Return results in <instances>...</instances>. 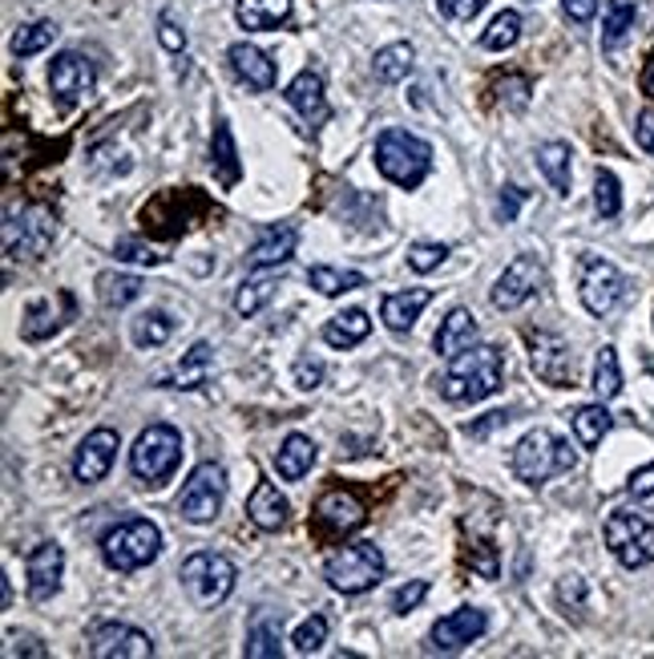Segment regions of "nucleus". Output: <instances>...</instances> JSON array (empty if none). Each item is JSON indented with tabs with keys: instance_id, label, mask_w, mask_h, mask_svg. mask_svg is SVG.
Wrapping results in <instances>:
<instances>
[{
	"instance_id": "nucleus-1",
	"label": "nucleus",
	"mask_w": 654,
	"mask_h": 659,
	"mask_svg": "<svg viewBox=\"0 0 654 659\" xmlns=\"http://www.w3.org/2000/svg\"><path fill=\"white\" fill-rule=\"evenodd\" d=\"M506 381V361L494 344H473V349L457 352L448 373L441 376V397L453 405H477V400L494 397Z\"/></svg>"
},
{
	"instance_id": "nucleus-2",
	"label": "nucleus",
	"mask_w": 654,
	"mask_h": 659,
	"mask_svg": "<svg viewBox=\"0 0 654 659\" xmlns=\"http://www.w3.org/2000/svg\"><path fill=\"white\" fill-rule=\"evenodd\" d=\"M578 465V453L569 446L566 437L550 433V429H530L513 446V458H509V470L513 477L525 485H545L557 473H569Z\"/></svg>"
},
{
	"instance_id": "nucleus-3",
	"label": "nucleus",
	"mask_w": 654,
	"mask_h": 659,
	"mask_svg": "<svg viewBox=\"0 0 654 659\" xmlns=\"http://www.w3.org/2000/svg\"><path fill=\"white\" fill-rule=\"evenodd\" d=\"M376 171L396 187H420L432 171V146L408 130H384L376 138Z\"/></svg>"
},
{
	"instance_id": "nucleus-4",
	"label": "nucleus",
	"mask_w": 654,
	"mask_h": 659,
	"mask_svg": "<svg viewBox=\"0 0 654 659\" xmlns=\"http://www.w3.org/2000/svg\"><path fill=\"white\" fill-rule=\"evenodd\" d=\"M162 550V530L146 518H130V523H118L101 535V559L106 567L118 574H134L142 567L158 559Z\"/></svg>"
},
{
	"instance_id": "nucleus-5",
	"label": "nucleus",
	"mask_w": 654,
	"mask_h": 659,
	"mask_svg": "<svg viewBox=\"0 0 654 659\" xmlns=\"http://www.w3.org/2000/svg\"><path fill=\"white\" fill-rule=\"evenodd\" d=\"M182 461V433L174 425H149L130 449V470L137 482L162 485Z\"/></svg>"
},
{
	"instance_id": "nucleus-6",
	"label": "nucleus",
	"mask_w": 654,
	"mask_h": 659,
	"mask_svg": "<svg viewBox=\"0 0 654 659\" xmlns=\"http://www.w3.org/2000/svg\"><path fill=\"white\" fill-rule=\"evenodd\" d=\"M235 562L214 550H198L182 562V586L190 603L202 611H214L231 591H235Z\"/></svg>"
},
{
	"instance_id": "nucleus-7",
	"label": "nucleus",
	"mask_w": 654,
	"mask_h": 659,
	"mask_svg": "<svg viewBox=\"0 0 654 659\" xmlns=\"http://www.w3.org/2000/svg\"><path fill=\"white\" fill-rule=\"evenodd\" d=\"M384 574V554L376 542H352V547H340L323 567V579L332 583V591L340 595H364L372 586L380 583Z\"/></svg>"
},
{
	"instance_id": "nucleus-8",
	"label": "nucleus",
	"mask_w": 654,
	"mask_h": 659,
	"mask_svg": "<svg viewBox=\"0 0 654 659\" xmlns=\"http://www.w3.org/2000/svg\"><path fill=\"white\" fill-rule=\"evenodd\" d=\"M606 547L627 571H639L646 562H654V526L646 518L630 510H614L606 518Z\"/></svg>"
},
{
	"instance_id": "nucleus-9",
	"label": "nucleus",
	"mask_w": 654,
	"mask_h": 659,
	"mask_svg": "<svg viewBox=\"0 0 654 659\" xmlns=\"http://www.w3.org/2000/svg\"><path fill=\"white\" fill-rule=\"evenodd\" d=\"M226 498V473L214 461H202L190 477H186L182 494H178V514L186 523H214Z\"/></svg>"
},
{
	"instance_id": "nucleus-10",
	"label": "nucleus",
	"mask_w": 654,
	"mask_h": 659,
	"mask_svg": "<svg viewBox=\"0 0 654 659\" xmlns=\"http://www.w3.org/2000/svg\"><path fill=\"white\" fill-rule=\"evenodd\" d=\"M581 304L590 316H606V311L618 308V299L627 292V279L610 260H598V255H581V279H578Z\"/></svg>"
},
{
	"instance_id": "nucleus-11",
	"label": "nucleus",
	"mask_w": 654,
	"mask_h": 659,
	"mask_svg": "<svg viewBox=\"0 0 654 659\" xmlns=\"http://www.w3.org/2000/svg\"><path fill=\"white\" fill-rule=\"evenodd\" d=\"M530 364L537 381L554 388H574L578 385V361H574V349L566 340L554 337V332H537L530 337Z\"/></svg>"
},
{
	"instance_id": "nucleus-12",
	"label": "nucleus",
	"mask_w": 654,
	"mask_h": 659,
	"mask_svg": "<svg viewBox=\"0 0 654 659\" xmlns=\"http://www.w3.org/2000/svg\"><path fill=\"white\" fill-rule=\"evenodd\" d=\"M93 86H98V69H93V62L89 57H81V53H57L49 65V89L53 98H57V106H65V110H74L77 101L89 98L93 94Z\"/></svg>"
},
{
	"instance_id": "nucleus-13",
	"label": "nucleus",
	"mask_w": 654,
	"mask_h": 659,
	"mask_svg": "<svg viewBox=\"0 0 654 659\" xmlns=\"http://www.w3.org/2000/svg\"><path fill=\"white\" fill-rule=\"evenodd\" d=\"M89 656L93 659H149L154 639L130 623H93L89 627Z\"/></svg>"
},
{
	"instance_id": "nucleus-14",
	"label": "nucleus",
	"mask_w": 654,
	"mask_h": 659,
	"mask_svg": "<svg viewBox=\"0 0 654 659\" xmlns=\"http://www.w3.org/2000/svg\"><path fill=\"white\" fill-rule=\"evenodd\" d=\"M545 272H542V263L533 260V255H518V260L509 263L506 272L497 275V284H494V308L501 311H513L521 308L530 296H537V287H542Z\"/></svg>"
},
{
	"instance_id": "nucleus-15",
	"label": "nucleus",
	"mask_w": 654,
	"mask_h": 659,
	"mask_svg": "<svg viewBox=\"0 0 654 659\" xmlns=\"http://www.w3.org/2000/svg\"><path fill=\"white\" fill-rule=\"evenodd\" d=\"M315 523H320V530H328V535L344 538V535H356L359 526L368 523V510H364V502H359L356 494L328 490V494L315 502Z\"/></svg>"
},
{
	"instance_id": "nucleus-16",
	"label": "nucleus",
	"mask_w": 654,
	"mask_h": 659,
	"mask_svg": "<svg viewBox=\"0 0 654 659\" xmlns=\"http://www.w3.org/2000/svg\"><path fill=\"white\" fill-rule=\"evenodd\" d=\"M485 627H489V615L481 607H461L432 623V647L436 651H465L469 644L481 639Z\"/></svg>"
},
{
	"instance_id": "nucleus-17",
	"label": "nucleus",
	"mask_w": 654,
	"mask_h": 659,
	"mask_svg": "<svg viewBox=\"0 0 654 659\" xmlns=\"http://www.w3.org/2000/svg\"><path fill=\"white\" fill-rule=\"evenodd\" d=\"M118 433L113 429H93V433L81 441V449L74 453V477L81 485H93L110 473L113 458H118Z\"/></svg>"
},
{
	"instance_id": "nucleus-18",
	"label": "nucleus",
	"mask_w": 654,
	"mask_h": 659,
	"mask_svg": "<svg viewBox=\"0 0 654 659\" xmlns=\"http://www.w3.org/2000/svg\"><path fill=\"white\" fill-rule=\"evenodd\" d=\"M25 574H29V595L37 598V603L53 598L65 574V550L57 547V542H41V547L29 554Z\"/></svg>"
},
{
	"instance_id": "nucleus-19",
	"label": "nucleus",
	"mask_w": 654,
	"mask_h": 659,
	"mask_svg": "<svg viewBox=\"0 0 654 659\" xmlns=\"http://www.w3.org/2000/svg\"><path fill=\"white\" fill-rule=\"evenodd\" d=\"M287 106L303 118L308 125H323L328 118H332V106H328V94H323V77L320 69H303V74L287 86Z\"/></svg>"
},
{
	"instance_id": "nucleus-20",
	"label": "nucleus",
	"mask_w": 654,
	"mask_h": 659,
	"mask_svg": "<svg viewBox=\"0 0 654 659\" xmlns=\"http://www.w3.org/2000/svg\"><path fill=\"white\" fill-rule=\"evenodd\" d=\"M49 243H53V215L45 207H25L21 211V239H9L4 251L13 260H37Z\"/></svg>"
},
{
	"instance_id": "nucleus-21",
	"label": "nucleus",
	"mask_w": 654,
	"mask_h": 659,
	"mask_svg": "<svg viewBox=\"0 0 654 659\" xmlns=\"http://www.w3.org/2000/svg\"><path fill=\"white\" fill-rule=\"evenodd\" d=\"M296 243H299V231L291 223L263 227L259 239H255L247 251V263L251 267H279V263H287L296 255Z\"/></svg>"
},
{
	"instance_id": "nucleus-22",
	"label": "nucleus",
	"mask_w": 654,
	"mask_h": 659,
	"mask_svg": "<svg viewBox=\"0 0 654 659\" xmlns=\"http://www.w3.org/2000/svg\"><path fill=\"white\" fill-rule=\"evenodd\" d=\"M65 320H74V296H69V292H62L57 308H53V299H33V304L25 308V320H21V337L45 340V337H53Z\"/></svg>"
},
{
	"instance_id": "nucleus-23",
	"label": "nucleus",
	"mask_w": 654,
	"mask_h": 659,
	"mask_svg": "<svg viewBox=\"0 0 654 659\" xmlns=\"http://www.w3.org/2000/svg\"><path fill=\"white\" fill-rule=\"evenodd\" d=\"M226 62H231L235 77L247 89H259V94H263V89L275 86V62L259 50V45H247V41H239V45H231Z\"/></svg>"
},
{
	"instance_id": "nucleus-24",
	"label": "nucleus",
	"mask_w": 654,
	"mask_h": 659,
	"mask_svg": "<svg viewBox=\"0 0 654 659\" xmlns=\"http://www.w3.org/2000/svg\"><path fill=\"white\" fill-rule=\"evenodd\" d=\"M429 299H432L429 287H412V292H396V296H384L380 320L388 323V332L404 337V332H412V323L420 320V311L429 308Z\"/></svg>"
},
{
	"instance_id": "nucleus-25",
	"label": "nucleus",
	"mask_w": 654,
	"mask_h": 659,
	"mask_svg": "<svg viewBox=\"0 0 654 659\" xmlns=\"http://www.w3.org/2000/svg\"><path fill=\"white\" fill-rule=\"evenodd\" d=\"M477 344V316H473L469 308H453L441 320V332H436V352L441 356H457V352H465V349H473Z\"/></svg>"
},
{
	"instance_id": "nucleus-26",
	"label": "nucleus",
	"mask_w": 654,
	"mask_h": 659,
	"mask_svg": "<svg viewBox=\"0 0 654 659\" xmlns=\"http://www.w3.org/2000/svg\"><path fill=\"white\" fill-rule=\"evenodd\" d=\"M287 514H291V506H287V498L279 494V485H271V482L255 485V494H251V502H247L251 523L259 526V530H284Z\"/></svg>"
},
{
	"instance_id": "nucleus-27",
	"label": "nucleus",
	"mask_w": 654,
	"mask_h": 659,
	"mask_svg": "<svg viewBox=\"0 0 654 659\" xmlns=\"http://www.w3.org/2000/svg\"><path fill=\"white\" fill-rule=\"evenodd\" d=\"M210 166H214L219 187H235L239 175H243V166H239V150H235V134H231V125H226L223 118L214 122V138H210Z\"/></svg>"
},
{
	"instance_id": "nucleus-28",
	"label": "nucleus",
	"mask_w": 654,
	"mask_h": 659,
	"mask_svg": "<svg viewBox=\"0 0 654 659\" xmlns=\"http://www.w3.org/2000/svg\"><path fill=\"white\" fill-rule=\"evenodd\" d=\"M235 17L243 29H255V33H267V29L287 25L291 17V0H239Z\"/></svg>"
},
{
	"instance_id": "nucleus-29",
	"label": "nucleus",
	"mask_w": 654,
	"mask_h": 659,
	"mask_svg": "<svg viewBox=\"0 0 654 659\" xmlns=\"http://www.w3.org/2000/svg\"><path fill=\"white\" fill-rule=\"evenodd\" d=\"M315 453H320V449H315L311 437L291 433L284 446H279V453H275V470H279V477H287V482H299V477L315 465Z\"/></svg>"
},
{
	"instance_id": "nucleus-30",
	"label": "nucleus",
	"mask_w": 654,
	"mask_h": 659,
	"mask_svg": "<svg viewBox=\"0 0 654 659\" xmlns=\"http://www.w3.org/2000/svg\"><path fill=\"white\" fill-rule=\"evenodd\" d=\"M207 376H210V344L198 340L195 349L178 361V369H174L170 376H162V388H202Z\"/></svg>"
},
{
	"instance_id": "nucleus-31",
	"label": "nucleus",
	"mask_w": 654,
	"mask_h": 659,
	"mask_svg": "<svg viewBox=\"0 0 654 659\" xmlns=\"http://www.w3.org/2000/svg\"><path fill=\"white\" fill-rule=\"evenodd\" d=\"M279 644H284V619L271 615V611H259V615L251 619V631H247V656L275 659L279 656Z\"/></svg>"
},
{
	"instance_id": "nucleus-32",
	"label": "nucleus",
	"mask_w": 654,
	"mask_h": 659,
	"mask_svg": "<svg viewBox=\"0 0 654 659\" xmlns=\"http://www.w3.org/2000/svg\"><path fill=\"white\" fill-rule=\"evenodd\" d=\"M368 332H372V320H368V311H359V308H347L323 323V340H328L332 349H352V344H359Z\"/></svg>"
},
{
	"instance_id": "nucleus-33",
	"label": "nucleus",
	"mask_w": 654,
	"mask_h": 659,
	"mask_svg": "<svg viewBox=\"0 0 654 659\" xmlns=\"http://www.w3.org/2000/svg\"><path fill=\"white\" fill-rule=\"evenodd\" d=\"M412 62H417L412 45H408V41H396V45H384V50H376V57H372V69H376V77H380L384 86H396V81H404V77L412 74Z\"/></svg>"
},
{
	"instance_id": "nucleus-34",
	"label": "nucleus",
	"mask_w": 654,
	"mask_h": 659,
	"mask_svg": "<svg viewBox=\"0 0 654 659\" xmlns=\"http://www.w3.org/2000/svg\"><path fill=\"white\" fill-rule=\"evenodd\" d=\"M130 337H134L137 349H158V344H166V340L174 337L170 311L149 308V311H142V316H134V323H130Z\"/></svg>"
},
{
	"instance_id": "nucleus-35",
	"label": "nucleus",
	"mask_w": 654,
	"mask_h": 659,
	"mask_svg": "<svg viewBox=\"0 0 654 659\" xmlns=\"http://www.w3.org/2000/svg\"><path fill=\"white\" fill-rule=\"evenodd\" d=\"M634 17H639V4H634V0H610V4H606L602 50H618V45L630 37V29H634Z\"/></svg>"
},
{
	"instance_id": "nucleus-36",
	"label": "nucleus",
	"mask_w": 654,
	"mask_h": 659,
	"mask_svg": "<svg viewBox=\"0 0 654 659\" xmlns=\"http://www.w3.org/2000/svg\"><path fill=\"white\" fill-rule=\"evenodd\" d=\"M574 433H578V441L586 449H594V446H602V437L610 433V425H614V417L606 413V405L598 400V405H581V409H574Z\"/></svg>"
},
{
	"instance_id": "nucleus-37",
	"label": "nucleus",
	"mask_w": 654,
	"mask_h": 659,
	"mask_svg": "<svg viewBox=\"0 0 654 659\" xmlns=\"http://www.w3.org/2000/svg\"><path fill=\"white\" fill-rule=\"evenodd\" d=\"M569 146L566 142H545V146H537V166H542V175L550 178V187L557 190V195H569Z\"/></svg>"
},
{
	"instance_id": "nucleus-38",
	"label": "nucleus",
	"mask_w": 654,
	"mask_h": 659,
	"mask_svg": "<svg viewBox=\"0 0 654 659\" xmlns=\"http://www.w3.org/2000/svg\"><path fill=\"white\" fill-rule=\"evenodd\" d=\"M308 284L320 292V296H340V292H356L364 287V275L344 272V267H328V263H315L308 272Z\"/></svg>"
},
{
	"instance_id": "nucleus-39",
	"label": "nucleus",
	"mask_w": 654,
	"mask_h": 659,
	"mask_svg": "<svg viewBox=\"0 0 654 659\" xmlns=\"http://www.w3.org/2000/svg\"><path fill=\"white\" fill-rule=\"evenodd\" d=\"M594 393H598V400H614L622 393V369H618V352L610 344L594 361Z\"/></svg>"
},
{
	"instance_id": "nucleus-40",
	"label": "nucleus",
	"mask_w": 654,
	"mask_h": 659,
	"mask_svg": "<svg viewBox=\"0 0 654 659\" xmlns=\"http://www.w3.org/2000/svg\"><path fill=\"white\" fill-rule=\"evenodd\" d=\"M518 41H521V13H513V9H506V13H497V17H494V25H489V29L481 33V45H485V50H494V53L513 50Z\"/></svg>"
},
{
	"instance_id": "nucleus-41",
	"label": "nucleus",
	"mask_w": 654,
	"mask_h": 659,
	"mask_svg": "<svg viewBox=\"0 0 654 659\" xmlns=\"http://www.w3.org/2000/svg\"><path fill=\"white\" fill-rule=\"evenodd\" d=\"M98 296L106 308H125L130 299L142 296V279L137 275H101L98 279Z\"/></svg>"
},
{
	"instance_id": "nucleus-42",
	"label": "nucleus",
	"mask_w": 654,
	"mask_h": 659,
	"mask_svg": "<svg viewBox=\"0 0 654 659\" xmlns=\"http://www.w3.org/2000/svg\"><path fill=\"white\" fill-rule=\"evenodd\" d=\"M53 41H57V25L53 21H33L13 37V53L16 57H33V53L49 50Z\"/></svg>"
},
{
	"instance_id": "nucleus-43",
	"label": "nucleus",
	"mask_w": 654,
	"mask_h": 659,
	"mask_svg": "<svg viewBox=\"0 0 654 659\" xmlns=\"http://www.w3.org/2000/svg\"><path fill=\"white\" fill-rule=\"evenodd\" d=\"M275 296V279L271 275H259V279H247V284L239 287L235 296V311L239 316H255V311Z\"/></svg>"
},
{
	"instance_id": "nucleus-44",
	"label": "nucleus",
	"mask_w": 654,
	"mask_h": 659,
	"mask_svg": "<svg viewBox=\"0 0 654 659\" xmlns=\"http://www.w3.org/2000/svg\"><path fill=\"white\" fill-rule=\"evenodd\" d=\"M594 207L602 219H618V211H622V187L610 171H598V178H594Z\"/></svg>"
},
{
	"instance_id": "nucleus-45",
	"label": "nucleus",
	"mask_w": 654,
	"mask_h": 659,
	"mask_svg": "<svg viewBox=\"0 0 654 659\" xmlns=\"http://www.w3.org/2000/svg\"><path fill=\"white\" fill-rule=\"evenodd\" d=\"M445 260H448V243H412V248H408V267L417 275L436 272Z\"/></svg>"
},
{
	"instance_id": "nucleus-46",
	"label": "nucleus",
	"mask_w": 654,
	"mask_h": 659,
	"mask_svg": "<svg viewBox=\"0 0 654 659\" xmlns=\"http://www.w3.org/2000/svg\"><path fill=\"white\" fill-rule=\"evenodd\" d=\"M323 639H328V619H323V615H311V619H303L296 627V635H291V644H296L299 656H311V651H320Z\"/></svg>"
},
{
	"instance_id": "nucleus-47",
	"label": "nucleus",
	"mask_w": 654,
	"mask_h": 659,
	"mask_svg": "<svg viewBox=\"0 0 654 659\" xmlns=\"http://www.w3.org/2000/svg\"><path fill=\"white\" fill-rule=\"evenodd\" d=\"M497 101H501L506 110H525V106H530V77L509 74L506 81H497Z\"/></svg>"
},
{
	"instance_id": "nucleus-48",
	"label": "nucleus",
	"mask_w": 654,
	"mask_h": 659,
	"mask_svg": "<svg viewBox=\"0 0 654 659\" xmlns=\"http://www.w3.org/2000/svg\"><path fill=\"white\" fill-rule=\"evenodd\" d=\"M4 656L16 659V656H33V659H45L49 651L41 647L37 635H21V631H9L4 635Z\"/></svg>"
},
{
	"instance_id": "nucleus-49",
	"label": "nucleus",
	"mask_w": 654,
	"mask_h": 659,
	"mask_svg": "<svg viewBox=\"0 0 654 659\" xmlns=\"http://www.w3.org/2000/svg\"><path fill=\"white\" fill-rule=\"evenodd\" d=\"M424 595H429V583H424V579H412V583H404L392 595V611L396 615H408V611H417L420 603H424Z\"/></svg>"
},
{
	"instance_id": "nucleus-50",
	"label": "nucleus",
	"mask_w": 654,
	"mask_h": 659,
	"mask_svg": "<svg viewBox=\"0 0 654 659\" xmlns=\"http://www.w3.org/2000/svg\"><path fill=\"white\" fill-rule=\"evenodd\" d=\"M521 207H525V190L506 187L501 190V199H497V219H501V223H518Z\"/></svg>"
},
{
	"instance_id": "nucleus-51",
	"label": "nucleus",
	"mask_w": 654,
	"mask_h": 659,
	"mask_svg": "<svg viewBox=\"0 0 654 659\" xmlns=\"http://www.w3.org/2000/svg\"><path fill=\"white\" fill-rule=\"evenodd\" d=\"M627 494L634 502H654V461L642 465V470H634V477L627 482Z\"/></svg>"
},
{
	"instance_id": "nucleus-52",
	"label": "nucleus",
	"mask_w": 654,
	"mask_h": 659,
	"mask_svg": "<svg viewBox=\"0 0 654 659\" xmlns=\"http://www.w3.org/2000/svg\"><path fill=\"white\" fill-rule=\"evenodd\" d=\"M436 9H441L448 21H473V17L485 9V0H436Z\"/></svg>"
},
{
	"instance_id": "nucleus-53",
	"label": "nucleus",
	"mask_w": 654,
	"mask_h": 659,
	"mask_svg": "<svg viewBox=\"0 0 654 659\" xmlns=\"http://www.w3.org/2000/svg\"><path fill=\"white\" fill-rule=\"evenodd\" d=\"M296 385L303 388V393L320 388L323 385V364L311 361V356H299V361H296Z\"/></svg>"
},
{
	"instance_id": "nucleus-54",
	"label": "nucleus",
	"mask_w": 654,
	"mask_h": 659,
	"mask_svg": "<svg viewBox=\"0 0 654 659\" xmlns=\"http://www.w3.org/2000/svg\"><path fill=\"white\" fill-rule=\"evenodd\" d=\"M469 562H473V571H481L485 579H497V554H494V542H489V538L469 550Z\"/></svg>"
},
{
	"instance_id": "nucleus-55",
	"label": "nucleus",
	"mask_w": 654,
	"mask_h": 659,
	"mask_svg": "<svg viewBox=\"0 0 654 659\" xmlns=\"http://www.w3.org/2000/svg\"><path fill=\"white\" fill-rule=\"evenodd\" d=\"M562 13L574 25H590L594 13H598V0H562Z\"/></svg>"
},
{
	"instance_id": "nucleus-56",
	"label": "nucleus",
	"mask_w": 654,
	"mask_h": 659,
	"mask_svg": "<svg viewBox=\"0 0 654 659\" xmlns=\"http://www.w3.org/2000/svg\"><path fill=\"white\" fill-rule=\"evenodd\" d=\"M118 260H130V263H162V255L154 248H142L134 239H122L118 243Z\"/></svg>"
},
{
	"instance_id": "nucleus-57",
	"label": "nucleus",
	"mask_w": 654,
	"mask_h": 659,
	"mask_svg": "<svg viewBox=\"0 0 654 659\" xmlns=\"http://www.w3.org/2000/svg\"><path fill=\"white\" fill-rule=\"evenodd\" d=\"M513 417H518V413H513V409H497V413H489L485 421L465 425V433H469V437H485V433H489V429H501V425H509V421H513Z\"/></svg>"
},
{
	"instance_id": "nucleus-58",
	"label": "nucleus",
	"mask_w": 654,
	"mask_h": 659,
	"mask_svg": "<svg viewBox=\"0 0 654 659\" xmlns=\"http://www.w3.org/2000/svg\"><path fill=\"white\" fill-rule=\"evenodd\" d=\"M158 41H162V45H166L170 53H182V50H186V33H182L178 25H174L170 17H162V21H158Z\"/></svg>"
},
{
	"instance_id": "nucleus-59",
	"label": "nucleus",
	"mask_w": 654,
	"mask_h": 659,
	"mask_svg": "<svg viewBox=\"0 0 654 659\" xmlns=\"http://www.w3.org/2000/svg\"><path fill=\"white\" fill-rule=\"evenodd\" d=\"M634 138H639V146L646 150V154H654V110H642V113H639Z\"/></svg>"
},
{
	"instance_id": "nucleus-60",
	"label": "nucleus",
	"mask_w": 654,
	"mask_h": 659,
	"mask_svg": "<svg viewBox=\"0 0 654 659\" xmlns=\"http://www.w3.org/2000/svg\"><path fill=\"white\" fill-rule=\"evenodd\" d=\"M557 595H562V603H574V607H581V598H586V583H581L578 574H566V579H562V586H557Z\"/></svg>"
},
{
	"instance_id": "nucleus-61",
	"label": "nucleus",
	"mask_w": 654,
	"mask_h": 659,
	"mask_svg": "<svg viewBox=\"0 0 654 659\" xmlns=\"http://www.w3.org/2000/svg\"><path fill=\"white\" fill-rule=\"evenodd\" d=\"M642 94L654 98V53H651V62L642 65Z\"/></svg>"
}]
</instances>
